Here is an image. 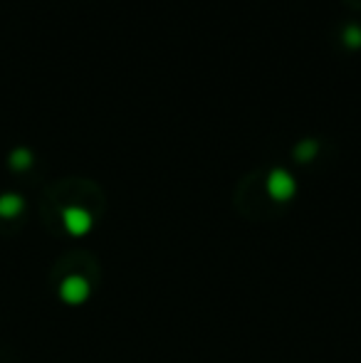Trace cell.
Listing matches in <instances>:
<instances>
[{"instance_id": "cell-7", "label": "cell", "mask_w": 361, "mask_h": 363, "mask_svg": "<svg viewBox=\"0 0 361 363\" xmlns=\"http://www.w3.org/2000/svg\"><path fill=\"white\" fill-rule=\"evenodd\" d=\"M13 163H15V166H20V168L30 166V153H28V151H15Z\"/></svg>"}, {"instance_id": "cell-4", "label": "cell", "mask_w": 361, "mask_h": 363, "mask_svg": "<svg viewBox=\"0 0 361 363\" xmlns=\"http://www.w3.org/2000/svg\"><path fill=\"white\" fill-rule=\"evenodd\" d=\"M23 208V201L18 196H3L0 198V213L3 216H15V213Z\"/></svg>"}, {"instance_id": "cell-1", "label": "cell", "mask_w": 361, "mask_h": 363, "mask_svg": "<svg viewBox=\"0 0 361 363\" xmlns=\"http://www.w3.org/2000/svg\"><path fill=\"white\" fill-rule=\"evenodd\" d=\"M294 191H297V183H294V178L289 176L287 171H282V168H274L270 176H267V193H270L274 201H279V203L289 201V198L294 196Z\"/></svg>"}, {"instance_id": "cell-3", "label": "cell", "mask_w": 361, "mask_h": 363, "mask_svg": "<svg viewBox=\"0 0 361 363\" xmlns=\"http://www.w3.org/2000/svg\"><path fill=\"white\" fill-rule=\"evenodd\" d=\"M62 220H65V228L72 235H84L91 230V216L84 208H67L62 213Z\"/></svg>"}, {"instance_id": "cell-2", "label": "cell", "mask_w": 361, "mask_h": 363, "mask_svg": "<svg viewBox=\"0 0 361 363\" xmlns=\"http://www.w3.org/2000/svg\"><path fill=\"white\" fill-rule=\"evenodd\" d=\"M60 294L67 304H82L89 296V282L84 277H67L60 287Z\"/></svg>"}, {"instance_id": "cell-6", "label": "cell", "mask_w": 361, "mask_h": 363, "mask_svg": "<svg viewBox=\"0 0 361 363\" xmlns=\"http://www.w3.org/2000/svg\"><path fill=\"white\" fill-rule=\"evenodd\" d=\"M344 43H347L349 48H359L361 45V28L359 25H349V28L344 30Z\"/></svg>"}, {"instance_id": "cell-5", "label": "cell", "mask_w": 361, "mask_h": 363, "mask_svg": "<svg viewBox=\"0 0 361 363\" xmlns=\"http://www.w3.org/2000/svg\"><path fill=\"white\" fill-rule=\"evenodd\" d=\"M317 141H312V139H307V141H302L297 148H294V156H297V161H309V158H314V153H317Z\"/></svg>"}]
</instances>
